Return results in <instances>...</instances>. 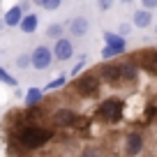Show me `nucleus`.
Returning a JSON list of instances; mask_svg holds the SVG:
<instances>
[{
    "label": "nucleus",
    "instance_id": "obj_22",
    "mask_svg": "<svg viewBox=\"0 0 157 157\" xmlns=\"http://www.w3.org/2000/svg\"><path fill=\"white\" fill-rule=\"evenodd\" d=\"M146 10H157V0H141Z\"/></svg>",
    "mask_w": 157,
    "mask_h": 157
},
{
    "label": "nucleus",
    "instance_id": "obj_20",
    "mask_svg": "<svg viewBox=\"0 0 157 157\" xmlns=\"http://www.w3.org/2000/svg\"><path fill=\"white\" fill-rule=\"evenodd\" d=\"M129 30H132L129 23H120V25H118V33H120V35H129Z\"/></svg>",
    "mask_w": 157,
    "mask_h": 157
},
{
    "label": "nucleus",
    "instance_id": "obj_17",
    "mask_svg": "<svg viewBox=\"0 0 157 157\" xmlns=\"http://www.w3.org/2000/svg\"><path fill=\"white\" fill-rule=\"evenodd\" d=\"M0 81H2V83H7V86H12V88H16V86H19V83H16V78L10 76L2 67H0Z\"/></svg>",
    "mask_w": 157,
    "mask_h": 157
},
{
    "label": "nucleus",
    "instance_id": "obj_11",
    "mask_svg": "<svg viewBox=\"0 0 157 157\" xmlns=\"http://www.w3.org/2000/svg\"><path fill=\"white\" fill-rule=\"evenodd\" d=\"M39 102H44V90H39V88H30L28 93H25V97H23L25 106H35V104H39Z\"/></svg>",
    "mask_w": 157,
    "mask_h": 157
},
{
    "label": "nucleus",
    "instance_id": "obj_16",
    "mask_svg": "<svg viewBox=\"0 0 157 157\" xmlns=\"http://www.w3.org/2000/svg\"><path fill=\"white\" fill-rule=\"evenodd\" d=\"M28 65H33V56L21 53L19 58H16V67H19V69H28Z\"/></svg>",
    "mask_w": 157,
    "mask_h": 157
},
{
    "label": "nucleus",
    "instance_id": "obj_8",
    "mask_svg": "<svg viewBox=\"0 0 157 157\" xmlns=\"http://www.w3.org/2000/svg\"><path fill=\"white\" fill-rule=\"evenodd\" d=\"M132 23L136 25V28H150V23H152V14H150V10H136L134 12V16H132Z\"/></svg>",
    "mask_w": 157,
    "mask_h": 157
},
{
    "label": "nucleus",
    "instance_id": "obj_23",
    "mask_svg": "<svg viewBox=\"0 0 157 157\" xmlns=\"http://www.w3.org/2000/svg\"><path fill=\"white\" fill-rule=\"evenodd\" d=\"M33 2H35L37 7H42V5H44V0H33Z\"/></svg>",
    "mask_w": 157,
    "mask_h": 157
},
{
    "label": "nucleus",
    "instance_id": "obj_7",
    "mask_svg": "<svg viewBox=\"0 0 157 157\" xmlns=\"http://www.w3.org/2000/svg\"><path fill=\"white\" fill-rule=\"evenodd\" d=\"M90 23L86 16H76V19H72V23H69V33L74 35V37H83L86 33H88Z\"/></svg>",
    "mask_w": 157,
    "mask_h": 157
},
{
    "label": "nucleus",
    "instance_id": "obj_9",
    "mask_svg": "<svg viewBox=\"0 0 157 157\" xmlns=\"http://www.w3.org/2000/svg\"><path fill=\"white\" fill-rule=\"evenodd\" d=\"M21 19H23V5H14V7H10L7 14H5V25L14 28V25L21 23Z\"/></svg>",
    "mask_w": 157,
    "mask_h": 157
},
{
    "label": "nucleus",
    "instance_id": "obj_15",
    "mask_svg": "<svg viewBox=\"0 0 157 157\" xmlns=\"http://www.w3.org/2000/svg\"><path fill=\"white\" fill-rule=\"evenodd\" d=\"M65 83H67V78H65V76H58V78H53L51 83H46L44 90H58V88H63Z\"/></svg>",
    "mask_w": 157,
    "mask_h": 157
},
{
    "label": "nucleus",
    "instance_id": "obj_6",
    "mask_svg": "<svg viewBox=\"0 0 157 157\" xmlns=\"http://www.w3.org/2000/svg\"><path fill=\"white\" fill-rule=\"evenodd\" d=\"M53 56H56V60H60V63L69 60V58L74 56L72 42H69V39H65V37H58V39H56V46H53Z\"/></svg>",
    "mask_w": 157,
    "mask_h": 157
},
{
    "label": "nucleus",
    "instance_id": "obj_4",
    "mask_svg": "<svg viewBox=\"0 0 157 157\" xmlns=\"http://www.w3.org/2000/svg\"><path fill=\"white\" fill-rule=\"evenodd\" d=\"M53 58H56V56H53V51H51L49 46L39 44V46H35V51H33V67L39 69V72H44V69L51 67Z\"/></svg>",
    "mask_w": 157,
    "mask_h": 157
},
{
    "label": "nucleus",
    "instance_id": "obj_5",
    "mask_svg": "<svg viewBox=\"0 0 157 157\" xmlns=\"http://www.w3.org/2000/svg\"><path fill=\"white\" fill-rule=\"evenodd\" d=\"M143 150H146V143H143L141 134L132 132L127 139H125V143H123V152L125 155H141Z\"/></svg>",
    "mask_w": 157,
    "mask_h": 157
},
{
    "label": "nucleus",
    "instance_id": "obj_13",
    "mask_svg": "<svg viewBox=\"0 0 157 157\" xmlns=\"http://www.w3.org/2000/svg\"><path fill=\"white\" fill-rule=\"evenodd\" d=\"M60 35H63V23H51L49 28H46V37H51V39H58Z\"/></svg>",
    "mask_w": 157,
    "mask_h": 157
},
{
    "label": "nucleus",
    "instance_id": "obj_21",
    "mask_svg": "<svg viewBox=\"0 0 157 157\" xmlns=\"http://www.w3.org/2000/svg\"><path fill=\"white\" fill-rule=\"evenodd\" d=\"M111 5H113V0H97V7H99V10H109Z\"/></svg>",
    "mask_w": 157,
    "mask_h": 157
},
{
    "label": "nucleus",
    "instance_id": "obj_25",
    "mask_svg": "<svg viewBox=\"0 0 157 157\" xmlns=\"http://www.w3.org/2000/svg\"><path fill=\"white\" fill-rule=\"evenodd\" d=\"M2 25H5V19H2V21H0V28H2Z\"/></svg>",
    "mask_w": 157,
    "mask_h": 157
},
{
    "label": "nucleus",
    "instance_id": "obj_24",
    "mask_svg": "<svg viewBox=\"0 0 157 157\" xmlns=\"http://www.w3.org/2000/svg\"><path fill=\"white\" fill-rule=\"evenodd\" d=\"M120 2H125V5H127V2H132V0H120Z\"/></svg>",
    "mask_w": 157,
    "mask_h": 157
},
{
    "label": "nucleus",
    "instance_id": "obj_10",
    "mask_svg": "<svg viewBox=\"0 0 157 157\" xmlns=\"http://www.w3.org/2000/svg\"><path fill=\"white\" fill-rule=\"evenodd\" d=\"M104 42L106 44H111V46H116L120 53H125L127 51V42H125V35H116V33H104Z\"/></svg>",
    "mask_w": 157,
    "mask_h": 157
},
{
    "label": "nucleus",
    "instance_id": "obj_3",
    "mask_svg": "<svg viewBox=\"0 0 157 157\" xmlns=\"http://www.w3.org/2000/svg\"><path fill=\"white\" fill-rule=\"evenodd\" d=\"M76 118H78V113L74 111V109L58 106L53 113H51V123H53V127H74Z\"/></svg>",
    "mask_w": 157,
    "mask_h": 157
},
{
    "label": "nucleus",
    "instance_id": "obj_19",
    "mask_svg": "<svg viewBox=\"0 0 157 157\" xmlns=\"http://www.w3.org/2000/svg\"><path fill=\"white\" fill-rule=\"evenodd\" d=\"M83 67H86V56H83V58H81V60H78L76 65H74V69H72V76H78V74H81V69H83Z\"/></svg>",
    "mask_w": 157,
    "mask_h": 157
},
{
    "label": "nucleus",
    "instance_id": "obj_18",
    "mask_svg": "<svg viewBox=\"0 0 157 157\" xmlns=\"http://www.w3.org/2000/svg\"><path fill=\"white\" fill-rule=\"evenodd\" d=\"M60 2H63V0H44V5H42V7L53 12V10H58V7H60Z\"/></svg>",
    "mask_w": 157,
    "mask_h": 157
},
{
    "label": "nucleus",
    "instance_id": "obj_14",
    "mask_svg": "<svg viewBox=\"0 0 157 157\" xmlns=\"http://www.w3.org/2000/svg\"><path fill=\"white\" fill-rule=\"evenodd\" d=\"M116 56H120V51H118L116 46L104 44V49H102V58H104V60H111V58H116Z\"/></svg>",
    "mask_w": 157,
    "mask_h": 157
},
{
    "label": "nucleus",
    "instance_id": "obj_12",
    "mask_svg": "<svg viewBox=\"0 0 157 157\" xmlns=\"http://www.w3.org/2000/svg\"><path fill=\"white\" fill-rule=\"evenodd\" d=\"M37 16L35 14H23V19H21V23H19V28L23 30V33H28V35H33L35 30H37Z\"/></svg>",
    "mask_w": 157,
    "mask_h": 157
},
{
    "label": "nucleus",
    "instance_id": "obj_1",
    "mask_svg": "<svg viewBox=\"0 0 157 157\" xmlns=\"http://www.w3.org/2000/svg\"><path fill=\"white\" fill-rule=\"evenodd\" d=\"M53 129H46V127H37V125L28 123V125H21L12 132L10 136V148L7 152L16 155V152H33L37 148H44L46 143L53 139Z\"/></svg>",
    "mask_w": 157,
    "mask_h": 157
},
{
    "label": "nucleus",
    "instance_id": "obj_26",
    "mask_svg": "<svg viewBox=\"0 0 157 157\" xmlns=\"http://www.w3.org/2000/svg\"><path fill=\"white\" fill-rule=\"evenodd\" d=\"M155 33H157V25H155Z\"/></svg>",
    "mask_w": 157,
    "mask_h": 157
},
{
    "label": "nucleus",
    "instance_id": "obj_2",
    "mask_svg": "<svg viewBox=\"0 0 157 157\" xmlns=\"http://www.w3.org/2000/svg\"><path fill=\"white\" fill-rule=\"evenodd\" d=\"M99 83H102L99 74H83V76L76 78L69 88H72V93L78 95L81 99H90V97H97L99 95Z\"/></svg>",
    "mask_w": 157,
    "mask_h": 157
}]
</instances>
